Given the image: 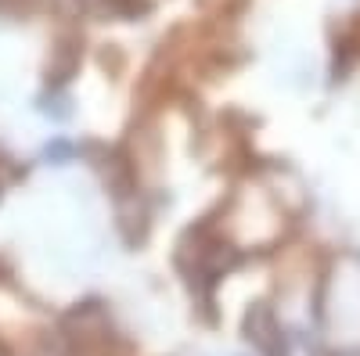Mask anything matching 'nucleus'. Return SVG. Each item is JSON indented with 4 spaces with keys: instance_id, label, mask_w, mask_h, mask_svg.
Segmentation results:
<instances>
[{
    "instance_id": "f257e3e1",
    "label": "nucleus",
    "mask_w": 360,
    "mask_h": 356,
    "mask_svg": "<svg viewBox=\"0 0 360 356\" xmlns=\"http://www.w3.org/2000/svg\"><path fill=\"white\" fill-rule=\"evenodd\" d=\"M245 338L252 342V349L259 356H288L285 338H281V324H278L274 310H270L266 303H256L245 313Z\"/></svg>"
}]
</instances>
